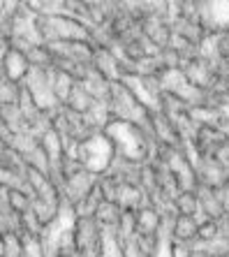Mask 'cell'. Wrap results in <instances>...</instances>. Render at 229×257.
<instances>
[{
    "instance_id": "cell-1",
    "label": "cell",
    "mask_w": 229,
    "mask_h": 257,
    "mask_svg": "<svg viewBox=\"0 0 229 257\" xmlns=\"http://www.w3.org/2000/svg\"><path fill=\"white\" fill-rule=\"evenodd\" d=\"M12 202H14V206H17L19 211H21V209H26V199L21 197L19 192H12Z\"/></svg>"
},
{
    "instance_id": "cell-2",
    "label": "cell",
    "mask_w": 229,
    "mask_h": 257,
    "mask_svg": "<svg viewBox=\"0 0 229 257\" xmlns=\"http://www.w3.org/2000/svg\"><path fill=\"white\" fill-rule=\"evenodd\" d=\"M213 232H215V227H213V225H204V227L199 229V234H201V236H213Z\"/></svg>"
}]
</instances>
